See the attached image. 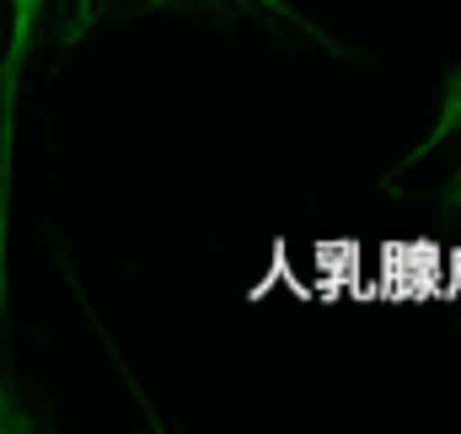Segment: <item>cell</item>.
<instances>
[{
    "label": "cell",
    "instance_id": "obj_2",
    "mask_svg": "<svg viewBox=\"0 0 461 434\" xmlns=\"http://www.w3.org/2000/svg\"><path fill=\"white\" fill-rule=\"evenodd\" d=\"M435 150H451V167H446V177H440V188H435L440 215H461V59L446 70V81H440V108H435V123H429V134L419 140V150L408 156V167L429 161Z\"/></svg>",
    "mask_w": 461,
    "mask_h": 434
},
{
    "label": "cell",
    "instance_id": "obj_1",
    "mask_svg": "<svg viewBox=\"0 0 461 434\" xmlns=\"http://www.w3.org/2000/svg\"><path fill=\"white\" fill-rule=\"evenodd\" d=\"M113 5H183V0H11V27H5V49H0V306L11 295V279H5V225H11V150H16L22 76H27L38 49H76L103 22V11H113ZM230 5L263 16V22L295 27L301 38L333 49L328 32L312 16H301L290 0H230Z\"/></svg>",
    "mask_w": 461,
    "mask_h": 434
},
{
    "label": "cell",
    "instance_id": "obj_3",
    "mask_svg": "<svg viewBox=\"0 0 461 434\" xmlns=\"http://www.w3.org/2000/svg\"><path fill=\"white\" fill-rule=\"evenodd\" d=\"M27 429H38V419L22 402V392H16V381H11V370L0 359V434H27Z\"/></svg>",
    "mask_w": 461,
    "mask_h": 434
}]
</instances>
